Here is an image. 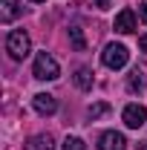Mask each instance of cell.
Returning a JSON list of instances; mask_svg holds the SVG:
<instances>
[{
    "label": "cell",
    "instance_id": "2",
    "mask_svg": "<svg viewBox=\"0 0 147 150\" xmlns=\"http://www.w3.org/2000/svg\"><path fill=\"white\" fill-rule=\"evenodd\" d=\"M6 52L15 58V61H23V58L32 52V40H29V35H26L23 29L9 32V35H6Z\"/></svg>",
    "mask_w": 147,
    "mask_h": 150
},
{
    "label": "cell",
    "instance_id": "18",
    "mask_svg": "<svg viewBox=\"0 0 147 150\" xmlns=\"http://www.w3.org/2000/svg\"><path fill=\"white\" fill-rule=\"evenodd\" d=\"M32 3H46V0H32Z\"/></svg>",
    "mask_w": 147,
    "mask_h": 150
},
{
    "label": "cell",
    "instance_id": "11",
    "mask_svg": "<svg viewBox=\"0 0 147 150\" xmlns=\"http://www.w3.org/2000/svg\"><path fill=\"white\" fill-rule=\"evenodd\" d=\"M69 40H72L75 49H87V40L81 35V26H69Z\"/></svg>",
    "mask_w": 147,
    "mask_h": 150
},
{
    "label": "cell",
    "instance_id": "16",
    "mask_svg": "<svg viewBox=\"0 0 147 150\" xmlns=\"http://www.w3.org/2000/svg\"><path fill=\"white\" fill-rule=\"evenodd\" d=\"M139 49H141V52L147 55V35H141V38H139Z\"/></svg>",
    "mask_w": 147,
    "mask_h": 150
},
{
    "label": "cell",
    "instance_id": "15",
    "mask_svg": "<svg viewBox=\"0 0 147 150\" xmlns=\"http://www.w3.org/2000/svg\"><path fill=\"white\" fill-rule=\"evenodd\" d=\"M139 18L147 23V0H141V3H139Z\"/></svg>",
    "mask_w": 147,
    "mask_h": 150
},
{
    "label": "cell",
    "instance_id": "5",
    "mask_svg": "<svg viewBox=\"0 0 147 150\" xmlns=\"http://www.w3.org/2000/svg\"><path fill=\"white\" fill-rule=\"evenodd\" d=\"M98 150H127V139L118 130H107L98 139Z\"/></svg>",
    "mask_w": 147,
    "mask_h": 150
},
{
    "label": "cell",
    "instance_id": "4",
    "mask_svg": "<svg viewBox=\"0 0 147 150\" xmlns=\"http://www.w3.org/2000/svg\"><path fill=\"white\" fill-rule=\"evenodd\" d=\"M121 121L127 124L130 130H139L147 121V107H141V104H127L124 112H121Z\"/></svg>",
    "mask_w": 147,
    "mask_h": 150
},
{
    "label": "cell",
    "instance_id": "9",
    "mask_svg": "<svg viewBox=\"0 0 147 150\" xmlns=\"http://www.w3.org/2000/svg\"><path fill=\"white\" fill-rule=\"evenodd\" d=\"M23 150H55V142H52L49 133H37L23 144Z\"/></svg>",
    "mask_w": 147,
    "mask_h": 150
},
{
    "label": "cell",
    "instance_id": "17",
    "mask_svg": "<svg viewBox=\"0 0 147 150\" xmlns=\"http://www.w3.org/2000/svg\"><path fill=\"white\" fill-rule=\"evenodd\" d=\"M92 3H95L98 9H110V3H112V0H92Z\"/></svg>",
    "mask_w": 147,
    "mask_h": 150
},
{
    "label": "cell",
    "instance_id": "12",
    "mask_svg": "<svg viewBox=\"0 0 147 150\" xmlns=\"http://www.w3.org/2000/svg\"><path fill=\"white\" fill-rule=\"evenodd\" d=\"M64 150H87V144H84L78 136H66V139H64Z\"/></svg>",
    "mask_w": 147,
    "mask_h": 150
},
{
    "label": "cell",
    "instance_id": "14",
    "mask_svg": "<svg viewBox=\"0 0 147 150\" xmlns=\"http://www.w3.org/2000/svg\"><path fill=\"white\" fill-rule=\"evenodd\" d=\"M130 90H141V72L130 75Z\"/></svg>",
    "mask_w": 147,
    "mask_h": 150
},
{
    "label": "cell",
    "instance_id": "7",
    "mask_svg": "<svg viewBox=\"0 0 147 150\" xmlns=\"http://www.w3.org/2000/svg\"><path fill=\"white\" fill-rule=\"evenodd\" d=\"M112 29H115V32H121V35H130V32H136V12H133V9H121V12L115 15V23H112Z\"/></svg>",
    "mask_w": 147,
    "mask_h": 150
},
{
    "label": "cell",
    "instance_id": "10",
    "mask_svg": "<svg viewBox=\"0 0 147 150\" xmlns=\"http://www.w3.org/2000/svg\"><path fill=\"white\" fill-rule=\"evenodd\" d=\"M75 84H78L81 90H92V69L78 67V69H75Z\"/></svg>",
    "mask_w": 147,
    "mask_h": 150
},
{
    "label": "cell",
    "instance_id": "6",
    "mask_svg": "<svg viewBox=\"0 0 147 150\" xmlns=\"http://www.w3.org/2000/svg\"><path fill=\"white\" fill-rule=\"evenodd\" d=\"M32 107H35L37 115H55L58 112V101H55V95H49V93H37L35 98H32Z\"/></svg>",
    "mask_w": 147,
    "mask_h": 150
},
{
    "label": "cell",
    "instance_id": "3",
    "mask_svg": "<svg viewBox=\"0 0 147 150\" xmlns=\"http://www.w3.org/2000/svg\"><path fill=\"white\" fill-rule=\"evenodd\" d=\"M101 61H104V67L107 69H121V67H127L130 61V52L124 43H107L104 46V52H101Z\"/></svg>",
    "mask_w": 147,
    "mask_h": 150
},
{
    "label": "cell",
    "instance_id": "13",
    "mask_svg": "<svg viewBox=\"0 0 147 150\" xmlns=\"http://www.w3.org/2000/svg\"><path fill=\"white\" fill-rule=\"evenodd\" d=\"M104 112H110V104H104V101H101V104H92L90 110H87V115H90V118H101Z\"/></svg>",
    "mask_w": 147,
    "mask_h": 150
},
{
    "label": "cell",
    "instance_id": "8",
    "mask_svg": "<svg viewBox=\"0 0 147 150\" xmlns=\"http://www.w3.org/2000/svg\"><path fill=\"white\" fill-rule=\"evenodd\" d=\"M20 15H23L20 0H0V20H3V23H12V20H18Z\"/></svg>",
    "mask_w": 147,
    "mask_h": 150
},
{
    "label": "cell",
    "instance_id": "1",
    "mask_svg": "<svg viewBox=\"0 0 147 150\" xmlns=\"http://www.w3.org/2000/svg\"><path fill=\"white\" fill-rule=\"evenodd\" d=\"M32 75H35L37 81H55L58 75H61V67H58V61L49 52H37L35 55V67H32Z\"/></svg>",
    "mask_w": 147,
    "mask_h": 150
}]
</instances>
